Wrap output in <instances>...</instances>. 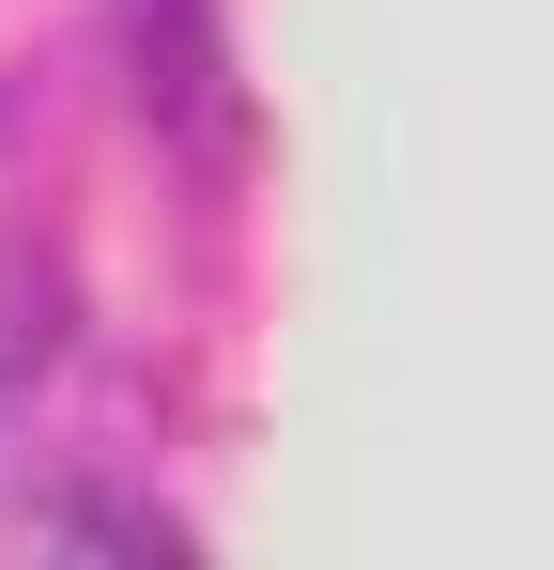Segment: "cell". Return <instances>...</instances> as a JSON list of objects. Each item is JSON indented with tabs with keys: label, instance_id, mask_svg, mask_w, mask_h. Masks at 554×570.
<instances>
[{
	"label": "cell",
	"instance_id": "1",
	"mask_svg": "<svg viewBox=\"0 0 554 570\" xmlns=\"http://www.w3.org/2000/svg\"><path fill=\"white\" fill-rule=\"evenodd\" d=\"M108 47H123V94H139V124L216 139V78H231L216 0H108Z\"/></svg>",
	"mask_w": 554,
	"mask_h": 570
},
{
	"label": "cell",
	"instance_id": "2",
	"mask_svg": "<svg viewBox=\"0 0 554 570\" xmlns=\"http://www.w3.org/2000/svg\"><path fill=\"white\" fill-rule=\"evenodd\" d=\"M62 308H78L62 247H0V416H16L47 371H62Z\"/></svg>",
	"mask_w": 554,
	"mask_h": 570
}]
</instances>
